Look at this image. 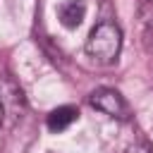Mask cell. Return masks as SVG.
Instances as JSON below:
<instances>
[{"label":"cell","mask_w":153,"mask_h":153,"mask_svg":"<svg viewBox=\"0 0 153 153\" xmlns=\"http://www.w3.org/2000/svg\"><path fill=\"white\" fill-rule=\"evenodd\" d=\"M84 48H86V55L93 57L100 65L115 62L117 55H120V48H122V31H120V26L112 24V22H98L91 29Z\"/></svg>","instance_id":"6da1fadb"},{"label":"cell","mask_w":153,"mask_h":153,"mask_svg":"<svg viewBox=\"0 0 153 153\" xmlns=\"http://www.w3.org/2000/svg\"><path fill=\"white\" fill-rule=\"evenodd\" d=\"M88 105L100 110L108 117H117V120H127L129 117V105L122 98V93L115 91V88H96V91H91Z\"/></svg>","instance_id":"7a4b0ae2"},{"label":"cell","mask_w":153,"mask_h":153,"mask_svg":"<svg viewBox=\"0 0 153 153\" xmlns=\"http://www.w3.org/2000/svg\"><path fill=\"white\" fill-rule=\"evenodd\" d=\"M57 17L65 29H76L86 17V2L84 0H65L57 10Z\"/></svg>","instance_id":"3957f363"},{"label":"cell","mask_w":153,"mask_h":153,"mask_svg":"<svg viewBox=\"0 0 153 153\" xmlns=\"http://www.w3.org/2000/svg\"><path fill=\"white\" fill-rule=\"evenodd\" d=\"M76 117H79V110H76L74 105H60V108L50 110L45 124H48L50 131H62V129H67Z\"/></svg>","instance_id":"277c9868"},{"label":"cell","mask_w":153,"mask_h":153,"mask_svg":"<svg viewBox=\"0 0 153 153\" xmlns=\"http://www.w3.org/2000/svg\"><path fill=\"white\" fill-rule=\"evenodd\" d=\"M124 153H153V146H151L148 141H143V139H141V141H134Z\"/></svg>","instance_id":"5b68a950"},{"label":"cell","mask_w":153,"mask_h":153,"mask_svg":"<svg viewBox=\"0 0 153 153\" xmlns=\"http://www.w3.org/2000/svg\"><path fill=\"white\" fill-rule=\"evenodd\" d=\"M0 124H2V103H0Z\"/></svg>","instance_id":"8992f818"}]
</instances>
